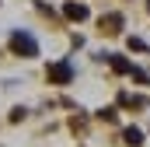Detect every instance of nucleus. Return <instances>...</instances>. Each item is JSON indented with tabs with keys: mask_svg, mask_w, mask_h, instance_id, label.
I'll list each match as a JSON object with an SVG mask.
<instances>
[{
	"mask_svg": "<svg viewBox=\"0 0 150 147\" xmlns=\"http://www.w3.org/2000/svg\"><path fill=\"white\" fill-rule=\"evenodd\" d=\"M119 105H126V109H143L147 98H140V95H119Z\"/></svg>",
	"mask_w": 150,
	"mask_h": 147,
	"instance_id": "nucleus-6",
	"label": "nucleus"
},
{
	"mask_svg": "<svg viewBox=\"0 0 150 147\" xmlns=\"http://www.w3.org/2000/svg\"><path fill=\"white\" fill-rule=\"evenodd\" d=\"M63 14H67L70 21H84V18H87V7H84V4H67Z\"/></svg>",
	"mask_w": 150,
	"mask_h": 147,
	"instance_id": "nucleus-5",
	"label": "nucleus"
},
{
	"mask_svg": "<svg viewBox=\"0 0 150 147\" xmlns=\"http://www.w3.org/2000/svg\"><path fill=\"white\" fill-rule=\"evenodd\" d=\"M129 49H136V53H143V49H147V42H143V39H129Z\"/></svg>",
	"mask_w": 150,
	"mask_h": 147,
	"instance_id": "nucleus-9",
	"label": "nucleus"
},
{
	"mask_svg": "<svg viewBox=\"0 0 150 147\" xmlns=\"http://www.w3.org/2000/svg\"><path fill=\"white\" fill-rule=\"evenodd\" d=\"M11 49H14L18 56H38V42L32 35H25V32H14V35H11Z\"/></svg>",
	"mask_w": 150,
	"mask_h": 147,
	"instance_id": "nucleus-1",
	"label": "nucleus"
},
{
	"mask_svg": "<svg viewBox=\"0 0 150 147\" xmlns=\"http://www.w3.org/2000/svg\"><path fill=\"white\" fill-rule=\"evenodd\" d=\"M101 28H105L108 35H119V32H122V14H108V18H101Z\"/></svg>",
	"mask_w": 150,
	"mask_h": 147,
	"instance_id": "nucleus-4",
	"label": "nucleus"
},
{
	"mask_svg": "<svg viewBox=\"0 0 150 147\" xmlns=\"http://www.w3.org/2000/svg\"><path fill=\"white\" fill-rule=\"evenodd\" d=\"M122 140H126L129 147H140V144H143V133H140L136 126H129V130H122Z\"/></svg>",
	"mask_w": 150,
	"mask_h": 147,
	"instance_id": "nucleus-7",
	"label": "nucleus"
},
{
	"mask_svg": "<svg viewBox=\"0 0 150 147\" xmlns=\"http://www.w3.org/2000/svg\"><path fill=\"white\" fill-rule=\"evenodd\" d=\"M98 119H105V123H115V109H101V112H98Z\"/></svg>",
	"mask_w": 150,
	"mask_h": 147,
	"instance_id": "nucleus-8",
	"label": "nucleus"
},
{
	"mask_svg": "<svg viewBox=\"0 0 150 147\" xmlns=\"http://www.w3.org/2000/svg\"><path fill=\"white\" fill-rule=\"evenodd\" d=\"M108 67L115 74H133V63L126 60V56H119V53H108Z\"/></svg>",
	"mask_w": 150,
	"mask_h": 147,
	"instance_id": "nucleus-3",
	"label": "nucleus"
},
{
	"mask_svg": "<svg viewBox=\"0 0 150 147\" xmlns=\"http://www.w3.org/2000/svg\"><path fill=\"white\" fill-rule=\"evenodd\" d=\"M45 77H49L52 84H67V81L74 77V67H70V63H52V67L45 70Z\"/></svg>",
	"mask_w": 150,
	"mask_h": 147,
	"instance_id": "nucleus-2",
	"label": "nucleus"
}]
</instances>
